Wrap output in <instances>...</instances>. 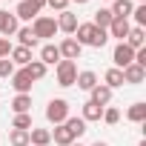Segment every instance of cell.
Listing matches in <instances>:
<instances>
[{"label":"cell","mask_w":146,"mask_h":146,"mask_svg":"<svg viewBox=\"0 0 146 146\" xmlns=\"http://www.w3.org/2000/svg\"><path fill=\"white\" fill-rule=\"evenodd\" d=\"M75 40L80 43V46H92V49H103L106 43H109V35L103 32V29H98L95 23H78V29H75Z\"/></svg>","instance_id":"obj_1"},{"label":"cell","mask_w":146,"mask_h":146,"mask_svg":"<svg viewBox=\"0 0 146 146\" xmlns=\"http://www.w3.org/2000/svg\"><path fill=\"white\" fill-rule=\"evenodd\" d=\"M54 75H57V86H75V80H78V63L75 60H60L54 66Z\"/></svg>","instance_id":"obj_2"},{"label":"cell","mask_w":146,"mask_h":146,"mask_svg":"<svg viewBox=\"0 0 146 146\" xmlns=\"http://www.w3.org/2000/svg\"><path fill=\"white\" fill-rule=\"evenodd\" d=\"M66 117H69V100H63V98L49 100V106H46V120L54 123V126H60Z\"/></svg>","instance_id":"obj_3"},{"label":"cell","mask_w":146,"mask_h":146,"mask_svg":"<svg viewBox=\"0 0 146 146\" xmlns=\"http://www.w3.org/2000/svg\"><path fill=\"white\" fill-rule=\"evenodd\" d=\"M32 32H35V37H37V40H40V37H54V35H57V23H54V17L37 15V17H35V23H32Z\"/></svg>","instance_id":"obj_4"},{"label":"cell","mask_w":146,"mask_h":146,"mask_svg":"<svg viewBox=\"0 0 146 146\" xmlns=\"http://www.w3.org/2000/svg\"><path fill=\"white\" fill-rule=\"evenodd\" d=\"M57 52H60V60H78L80 52H83V46H80L75 37H63L60 46H57Z\"/></svg>","instance_id":"obj_5"},{"label":"cell","mask_w":146,"mask_h":146,"mask_svg":"<svg viewBox=\"0 0 146 146\" xmlns=\"http://www.w3.org/2000/svg\"><path fill=\"white\" fill-rule=\"evenodd\" d=\"M112 60H115V69H126L129 63H135V49H129L126 43H117L112 52Z\"/></svg>","instance_id":"obj_6"},{"label":"cell","mask_w":146,"mask_h":146,"mask_svg":"<svg viewBox=\"0 0 146 146\" xmlns=\"http://www.w3.org/2000/svg\"><path fill=\"white\" fill-rule=\"evenodd\" d=\"M32 78L26 75V69H15V75H12V86L17 95H32Z\"/></svg>","instance_id":"obj_7"},{"label":"cell","mask_w":146,"mask_h":146,"mask_svg":"<svg viewBox=\"0 0 146 146\" xmlns=\"http://www.w3.org/2000/svg\"><path fill=\"white\" fill-rule=\"evenodd\" d=\"M17 29H20V20H17L15 15H9V12L0 9V35L12 37V35H17Z\"/></svg>","instance_id":"obj_8"},{"label":"cell","mask_w":146,"mask_h":146,"mask_svg":"<svg viewBox=\"0 0 146 146\" xmlns=\"http://www.w3.org/2000/svg\"><path fill=\"white\" fill-rule=\"evenodd\" d=\"M57 23V32H66V35H75V29H78V15L75 12H60V17L54 20Z\"/></svg>","instance_id":"obj_9"},{"label":"cell","mask_w":146,"mask_h":146,"mask_svg":"<svg viewBox=\"0 0 146 146\" xmlns=\"http://www.w3.org/2000/svg\"><path fill=\"white\" fill-rule=\"evenodd\" d=\"M123 72V83H132V86H137V83H143L146 80V69H140L137 63H129L126 69H120Z\"/></svg>","instance_id":"obj_10"},{"label":"cell","mask_w":146,"mask_h":146,"mask_svg":"<svg viewBox=\"0 0 146 146\" xmlns=\"http://www.w3.org/2000/svg\"><path fill=\"white\" fill-rule=\"evenodd\" d=\"M132 9H135V3L132 0H112V17H117V20H129L132 17Z\"/></svg>","instance_id":"obj_11"},{"label":"cell","mask_w":146,"mask_h":146,"mask_svg":"<svg viewBox=\"0 0 146 146\" xmlns=\"http://www.w3.org/2000/svg\"><path fill=\"white\" fill-rule=\"evenodd\" d=\"M129 29H132V23H129V20H117V17H115V20L109 23L106 35H109V37H117V40L123 43V40H126V35H129Z\"/></svg>","instance_id":"obj_12"},{"label":"cell","mask_w":146,"mask_h":146,"mask_svg":"<svg viewBox=\"0 0 146 146\" xmlns=\"http://www.w3.org/2000/svg\"><path fill=\"white\" fill-rule=\"evenodd\" d=\"M129 49H143V43H146V29H140V26H132L129 29V35H126V40H123Z\"/></svg>","instance_id":"obj_13"},{"label":"cell","mask_w":146,"mask_h":146,"mask_svg":"<svg viewBox=\"0 0 146 146\" xmlns=\"http://www.w3.org/2000/svg\"><path fill=\"white\" fill-rule=\"evenodd\" d=\"M40 63H43V66H57V63H60V52H57L54 43H46V46L40 49Z\"/></svg>","instance_id":"obj_14"},{"label":"cell","mask_w":146,"mask_h":146,"mask_svg":"<svg viewBox=\"0 0 146 146\" xmlns=\"http://www.w3.org/2000/svg\"><path fill=\"white\" fill-rule=\"evenodd\" d=\"M52 143V132L49 129H29V146H49Z\"/></svg>","instance_id":"obj_15"},{"label":"cell","mask_w":146,"mask_h":146,"mask_svg":"<svg viewBox=\"0 0 146 146\" xmlns=\"http://www.w3.org/2000/svg\"><path fill=\"white\" fill-rule=\"evenodd\" d=\"M75 86L78 89H83V92H92L95 86H98V75H95V72H78V80H75Z\"/></svg>","instance_id":"obj_16"},{"label":"cell","mask_w":146,"mask_h":146,"mask_svg":"<svg viewBox=\"0 0 146 146\" xmlns=\"http://www.w3.org/2000/svg\"><path fill=\"white\" fill-rule=\"evenodd\" d=\"M9 54H12V63H15V66H20V69H23V66H29V63L35 60V57H32V49H23V46H15Z\"/></svg>","instance_id":"obj_17"},{"label":"cell","mask_w":146,"mask_h":146,"mask_svg":"<svg viewBox=\"0 0 146 146\" xmlns=\"http://www.w3.org/2000/svg\"><path fill=\"white\" fill-rule=\"evenodd\" d=\"M109 100H112V89L109 86H103V83H98L95 89H92V103H98V106H109Z\"/></svg>","instance_id":"obj_18"},{"label":"cell","mask_w":146,"mask_h":146,"mask_svg":"<svg viewBox=\"0 0 146 146\" xmlns=\"http://www.w3.org/2000/svg\"><path fill=\"white\" fill-rule=\"evenodd\" d=\"M80 117H83L86 123H92V120H100V117H103V106H98V103L86 100V103H83V109H80Z\"/></svg>","instance_id":"obj_19"},{"label":"cell","mask_w":146,"mask_h":146,"mask_svg":"<svg viewBox=\"0 0 146 146\" xmlns=\"http://www.w3.org/2000/svg\"><path fill=\"white\" fill-rule=\"evenodd\" d=\"M17 40H20V46H23V49H35V46L40 43V40L35 37L32 26H20V29H17Z\"/></svg>","instance_id":"obj_20"},{"label":"cell","mask_w":146,"mask_h":146,"mask_svg":"<svg viewBox=\"0 0 146 146\" xmlns=\"http://www.w3.org/2000/svg\"><path fill=\"white\" fill-rule=\"evenodd\" d=\"M63 126L72 132V137H75V140H78L80 135H86V120H83V117H66Z\"/></svg>","instance_id":"obj_21"},{"label":"cell","mask_w":146,"mask_h":146,"mask_svg":"<svg viewBox=\"0 0 146 146\" xmlns=\"http://www.w3.org/2000/svg\"><path fill=\"white\" fill-rule=\"evenodd\" d=\"M103 86H109V89H120L123 86V72L120 69H106V75H103Z\"/></svg>","instance_id":"obj_22"},{"label":"cell","mask_w":146,"mask_h":146,"mask_svg":"<svg viewBox=\"0 0 146 146\" xmlns=\"http://www.w3.org/2000/svg\"><path fill=\"white\" fill-rule=\"evenodd\" d=\"M52 140L57 143V146H72L75 143V137H72V132L60 123V126H54V132H52Z\"/></svg>","instance_id":"obj_23"},{"label":"cell","mask_w":146,"mask_h":146,"mask_svg":"<svg viewBox=\"0 0 146 146\" xmlns=\"http://www.w3.org/2000/svg\"><path fill=\"white\" fill-rule=\"evenodd\" d=\"M12 112H15V115H26V112H32V95H15V100H12Z\"/></svg>","instance_id":"obj_24"},{"label":"cell","mask_w":146,"mask_h":146,"mask_svg":"<svg viewBox=\"0 0 146 146\" xmlns=\"http://www.w3.org/2000/svg\"><path fill=\"white\" fill-rule=\"evenodd\" d=\"M12 15H15L17 20H32V17H37L40 12H35V9H32V6L26 3V0H20V3H17V9H15Z\"/></svg>","instance_id":"obj_25"},{"label":"cell","mask_w":146,"mask_h":146,"mask_svg":"<svg viewBox=\"0 0 146 146\" xmlns=\"http://www.w3.org/2000/svg\"><path fill=\"white\" fill-rule=\"evenodd\" d=\"M126 117H129L132 123H143V120H146V103H132L129 112H126Z\"/></svg>","instance_id":"obj_26"},{"label":"cell","mask_w":146,"mask_h":146,"mask_svg":"<svg viewBox=\"0 0 146 146\" xmlns=\"http://www.w3.org/2000/svg\"><path fill=\"white\" fill-rule=\"evenodd\" d=\"M23 69H26V75H29L32 80H43V78H46V66H43L40 60H32V63L23 66Z\"/></svg>","instance_id":"obj_27"},{"label":"cell","mask_w":146,"mask_h":146,"mask_svg":"<svg viewBox=\"0 0 146 146\" xmlns=\"http://www.w3.org/2000/svg\"><path fill=\"white\" fill-rule=\"evenodd\" d=\"M112 20H115V17H112V12H109V9H98V12H95V20H92V23H95L98 29H103V32H106Z\"/></svg>","instance_id":"obj_28"},{"label":"cell","mask_w":146,"mask_h":146,"mask_svg":"<svg viewBox=\"0 0 146 146\" xmlns=\"http://www.w3.org/2000/svg\"><path fill=\"white\" fill-rule=\"evenodd\" d=\"M9 143L12 146H29V132L26 129H12L9 132Z\"/></svg>","instance_id":"obj_29"},{"label":"cell","mask_w":146,"mask_h":146,"mask_svg":"<svg viewBox=\"0 0 146 146\" xmlns=\"http://www.w3.org/2000/svg\"><path fill=\"white\" fill-rule=\"evenodd\" d=\"M12 129H32V115L26 112V115H15V120H12Z\"/></svg>","instance_id":"obj_30"},{"label":"cell","mask_w":146,"mask_h":146,"mask_svg":"<svg viewBox=\"0 0 146 146\" xmlns=\"http://www.w3.org/2000/svg\"><path fill=\"white\" fill-rule=\"evenodd\" d=\"M15 75V63L9 57H0V78H12Z\"/></svg>","instance_id":"obj_31"},{"label":"cell","mask_w":146,"mask_h":146,"mask_svg":"<svg viewBox=\"0 0 146 146\" xmlns=\"http://www.w3.org/2000/svg\"><path fill=\"white\" fill-rule=\"evenodd\" d=\"M132 17H135V23L143 29V26H146V6H135V9H132Z\"/></svg>","instance_id":"obj_32"},{"label":"cell","mask_w":146,"mask_h":146,"mask_svg":"<svg viewBox=\"0 0 146 146\" xmlns=\"http://www.w3.org/2000/svg\"><path fill=\"white\" fill-rule=\"evenodd\" d=\"M100 120H106V123H109V126H115V123H117V120H120V112H117V109H112V106H109V109H103V117H100Z\"/></svg>","instance_id":"obj_33"},{"label":"cell","mask_w":146,"mask_h":146,"mask_svg":"<svg viewBox=\"0 0 146 146\" xmlns=\"http://www.w3.org/2000/svg\"><path fill=\"white\" fill-rule=\"evenodd\" d=\"M69 3H72V0H46V6H49V9H54V12H66V9H69Z\"/></svg>","instance_id":"obj_34"},{"label":"cell","mask_w":146,"mask_h":146,"mask_svg":"<svg viewBox=\"0 0 146 146\" xmlns=\"http://www.w3.org/2000/svg\"><path fill=\"white\" fill-rule=\"evenodd\" d=\"M9 52H12L9 40H6V37H0V57H9Z\"/></svg>","instance_id":"obj_35"},{"label":"cell","mask_w":146,"mask_h":146,"mask_svg":"<svg viewBox=\"0 0 146 146\" xmlns=\"http://www.w3.org/2000/svg\"><path fill=\"white\" fill-rule=\"evenodd\" d=\"M26 3H29V6L35 9V12H40V9L46 6V0H26Z\"/></svg>","instance_id":"obj_36"},{"label":"cell","mask_w":146,"mask_h":146,"mask_svg":"<svg viewBox=\"0 0 146 146\" xmlns=\"http://www.w3.org/2000/svg\"><path fill=\"white\" fill-rule=\"evenodd\" d=\"M92 146H109V143H106V140H98V143H92Z\"/></svg>","instance_id":"obj_37"},{"label":"cell","mask_w":146,"mask_h":146,"mask_svg":"<svg viewBox=\"0 0 146 146\" xmlns=\"http://www.w3.org/2000/svg\"><path fill=\"white\" fill-rule=\"evenodd\" d=\"M75 3H78V6H83V3H89V0H75Z\"/></svg>","instance_id":"obj_38"},{"label":"cell","mask_w":146,"mask_h":146,"mask_svg":"<svg viewBox=\"0 0 146 146\" xmlns=\"http://www.w3.org/2000/svg\"><path fill=\"white\" fill-rule=\"evenodd\" d=\"M137 3H140V6H143V3H146V0H137Z\"/></svg>","instance_id":"obj_39"},{"label":"cell","mask_w":146,"mask_h":146,"mask_svg":"<svg viewBox=\"0 0 146 146\" xmlns=\"http://www.w3.org/2000/svg\"><path fill=\"white\" fill-rule=\"evenodd\" d=\"M72 146H83V143H72Z\"/></svg>","instance_id":"obj_40"}]
</instances>
